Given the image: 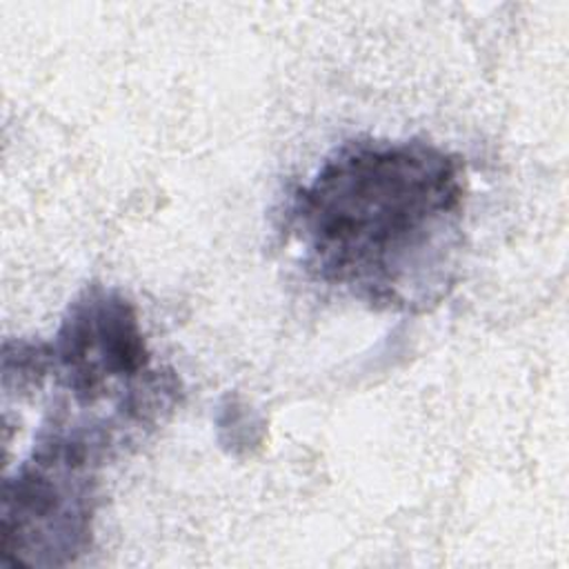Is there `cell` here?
Here are the masks:
<instances>
[{
    "label": "cell",
    "mask_w": 569,
    "mask_h": 569,
    "mask_svg": "<svg viewBox=\"0 0 569 569\" xmlns=\"http://www.w3.org/2000/svg\"><path fill=\"white\" fill-rule=\"evenodd\" d=\"M467 173L425 140L338 144L284 204V236L309 278L376 311H427L453 282Z\"/></svg>",
    "instance_id": "6da1fadb"
},
{
    "label": "cell",
    "mask_w": 569,
    "mask_h": 569,
    "mask_svg": "<svg viewBox=\"0 0 569 569\" xmlns=\"http://www.w3.org/2000/svg\"><path fill=\"white\" fill-rule=\"evenodd\" d=\"M124 449L100 420L51 411L29 456L4 476L0 560L9 567H67L91 547L100 471Z\"/></svg>",
    "instance_id": "7a4b0ae2"
}]
</instances>
